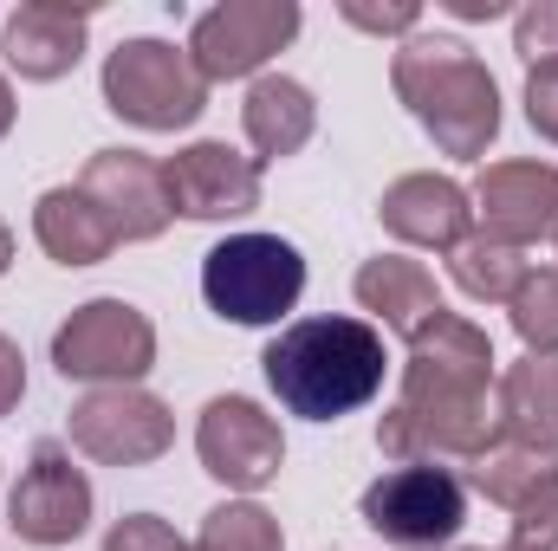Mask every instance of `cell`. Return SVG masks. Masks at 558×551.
Listing matches in <instances>:
<instances>
[{
    "label": "cell",
    "mask_w": 558,
    "mask_h": 551,
    "mask_svg": "<svg viewBox=\"0 0 558 551\" xmlns=\"http://www.w3.org/2000/svg\"><path fill=\"white\" fill-rule=\"evenodd\" d=\"M52 370L65 383H143L156 370V325L131 298H85L52 331Z\"/></svg>",
    "instance_id": "obj_7"
},
{
    "label": "cell",
    "mask_w": 558,
    "mask_h": 551,
    "mask_svg": "<svg viewBox=\"0 0 558 551\" xmlns=\"http://www.w3.org/2000/svg\"><path fill=\"white\" fill-rule=\"evenodd\" d=\"M441 551H481V546H441Z\"/></svg>",
    "instance_id": "obj_34"
},
{
    "label": "cell",
    "mask_w": 558,
    "mask_h": 551,
    "mask_svg": "<svg viewBox=\"0 0 558 551\" xmlns=\"http://www.w3.org/2000/svg\"><path fill=\"white\" fill-rule=\"evenodd\" d=\"M384 331L371 318H299L260 351L267 390L286 415L338 421V415L377 403L384 390Z\"/></svg>",
    "instance_id": "obj_2"
},
{
    "label": "cell",
    "mask_w": 558,
    "mask_h": 551,
    "mask_svg": "<svg viewBox=\"0 0 558 551\" xmlns=\"http://www.w3.org/2000/svg\"><path fill=\"white\" fill-rule=\"evenodd\" d=\"M338 13L357 26V33H416V20H422V7L416 0H390V7H377V0H338Z\"/></svg>",
    "instance_id": "obj_28"
},
{
    "label": "cell",
    "mask_w": 558,
    "mask_h": 551,
    "mask_svg": "<svg viewBox=\"0 0 558 551\" xmlns=\"http://www.w3.org/2000/svg\"><path fill=\"white\" fill-rule=\"evenodd\" d=\"M390 85H397L403 111L428 131V143L454 162H481L487 143L500 137V85L474 59L468 39L410 33L390 59Z\"/></svg>",
    "instance_id": "obj_3"
},
{
    "label": "cell",
    "mask_w": 558,
    "mask_h": 551,
    "mask_svg": "<svg viewBox=\"0 0 558 551\" xmlns=\"http://www.w3.org/2000/svg\"><path fill=\"white\" fill-rule=\"evenodd\" d=\"M299 39V0H221L189 26V65L208 85L254 78Z\"/></svg>",
    "instance_id": "obj_9"
},
{
    "label": "cell",
    "mask_w": 558,
    "mask_h": 551,
    "mask_svg": "<svg viewBox=\"0 0 558 551\" xmlns=\"http://www.w3.org/2000/svg\"><path fill=\"white\" fill-rule=\"evenodd\" d=\"M105 111L137 131H189L208 111V78L189 65V46L169 39H124L105 59Z\"/></svg>",
    "instance_id": "obj_5"
},
{
    "label": "cell",
    "mask_w": 558,
    "mask_h": 551,
    "mask_svg": "<svg viewBox=\"0 0 558 551\" xmlns=\"http://www.w3.org/2000/svg\"><path fill=\"white\" fill-rule=\"evenodd\" d=\"M13 111H20V105H13V85H7V72H0V143H7V131H13Z\"/></svg>",
    "instance_id": "obj_32"
},
{
    "label": "cell",
    "mask_w": 558,
    "mask_h": 551,
    "mask_svg": "<svg viewBox=\"0 0 558 551\" xmlns=\"http://www.w3.org/2000/svg\"><path fill=\"white\" fill-rule=\"evenodd\" d=\"M20 396H26V357H20V344L0 331V415L20 409Z\"/></svg>",
    "instance_id": "obj_30"
},
{
    "label": "cell",
    "mask_w": 558,
    "mask_h": 551,
    "mask_svg": "<svg viewBox=\"0 0 558 551\" xmlns=\"http://www.w3.org/2000/svg\"><path fill=\"white\" fill-rule=\"evenodd\" d=\"M7 526L39 551L85 539V526H92V480L72 461V448H59V441L33 448V461H26V474H20V487L7 500Z\"/></svg>",
    "instance_id": "obj_10"
},
{
    "label": "cell",
    "mask_w": 558,
    "mask_h": 551,
    "mask_svg": "<svg viewBox=\"0 0 558 551\" xmlns=\"http://www.w3.org/2000/svg\"><path fill=\"white\" fill-rule=\"evenodd\" d=\"M526 124L546 143H558V59L553 65H526Z\"/></svg>",
    "instance_id": "obj_29"
},
{
    "label": "cell",
    "mask_w": 558,
    "mask_h": 551,
    "mask_svg": "<svg viewBox=\"0 0 558 551\" xmlns=\"http://www.w3.org/2000/svg\"><path fill=\"white\" fill-rule=\"evenodd\" d=\"M33 241L46 247L52 267H98V260H111V247H118L111 221L92 208V195H85L78 182H72V188H46V195L33 201Z\"/></svg>",
    "instance_id": "obj_19"
},
{
    "label": "cell",
    "mask_w": 558,
    "mask_h": 551,
    "mask_svg": "<svg viewBox=\"0 0 558 551\" xmlns=\"http://www.w3.org/2000/svg\"><path fill=\"white\" fill-rule=\"evenodd\" d=\"M377 221H384L403 247H422V254H454V247L474 234V195H468L454 175L416 169V175H397V182L384 188Z\"/></svg>",
    "instance_id": "obj_15"
},
{
    "label": "cell",
    "mask_w": 558,
    "mask_h": 551,
    "mask_svg": "<svg viewBox=\"0 0 558 551\" xmlns=\"http://www.w3.org/2000/svg\"><path fill=\"white\" fill-rule=\"evenodd\" d=\"M377 448L410 467V461H461L474 467L487 448H500V409H494V338L461 318L435 311L410 331V364H403V396L377 415Z\"/></svg>",
    "instance_id": "obj_1"
},
{
    "label": "cell",
    "mask_w": 558,
    "mask_h": 551,
    "mask_svg": "<svg viewBox=\"0 0 558 551\" xmlns=\"http://www.w3.org/2000/svg\"><path fill=\"white\" fill-rule=\"evenodd\" d=\"M481 234L507 241V247H533V241H558V169L553 162H487L481 182L468 188Z\"/></svg>",
    "instance_id": "obj_13"
},
{
    "label": "cell",
    "mask_w": 558,
    "mask_h": 551,
    "mask_svg": "<svg viewBox=\"0 0 558 551\" xmlns=\"http://www.w3.org/2000/svg\"><path fill=\"white\" fill-rule=\"evenodd\" d=\"M7 267H13V228L0 221V279H7Z\"/></svg>",
    "instance_id": "obj_33"
},
{
    "label": "cell",
    "mask_w": 558,
    "mask_h": 551,
    "mask_svg": "<svg viewBox=\"0 0 558 551\" xmlns=\"http://www.w3.org/2000/svg\"><path fill=\"white\" fill-rule=\"evenodd\" d=\"M507 551H558V461L539 474V487L513 506Z\"/></svg>",
    "instance_id": "obj_25"
},
{
    "label": "cell",
    "mask_w": 558,
    "mask_h": 551,
    "mask_svg": "<svg viewBox=\"0 0 558 551\" xmlns=\"http://www.w3.org/2000/svg\"><path fill=\"white\" fill-rule=\"evenodd\" d=\"M364 526L397 551H441L468 526V480L454 467L410 461L364 487Z\"/></svg>",
    "instance_id": "obj_6"
},
{
    "label": "cell",
    "mask_w": 558,
    "mask_h": 551,
    "mask_svg": "<svg viewBox=\"0 0 558 551\" xmlns=\"http://www.w3.org/2000/svg\"><path fill=\"white\" fill-rule=\"evenodd\" d=\"M507 318H513L526 357H558V267H533L526 285L507 298Z\"/></svg>",
    "instance_id": "obj_23"
},
{
    "label": "cell",
    "mask_w": 558,
    "mask_h": 551,
    "mask_svg": "<svg viewBox=\"0 0 558 551\" xmlns=\"http://www.w3.org/2000/svg\"><path fill=\"white\" fill-rule=\"evenodd\" d=\"M195 551H286V539H279V519L267 513V506L228 500V506H215V513L202 519Z\"/></svg>",
    "instance_id": "obj_24"
},
{
    "label": "cell",
    "mask_w": 558,
    "mask_h": 551,
    "mask_svg": "<svg viewBox=\"0 0 558 551\" xmlns=\"http://www.w3.org/2000/svg\"><path fill=\"white\" fill-rule=\"evenodd\" d=\"M85 33H92V7H72V0H20L7 13L0 52H7V65L20 78L52 85V78H65L85 59Z\"/></svg>",
    "instance_id": "obj_16"
},
{
    "label": "cell",
    "mask_w": 558,
    "mask_h": 551,
    "mask_svg": "<svg viewBox=\"0 0 558 551\" xmlns=\"http://www.w3.org/2000/svg\"><path fill=\"white\" fill-rule=\"evenodd\" d=\"M241 131H247V143H254V162L267 169V162H286V156H299V149L312 143V131H318V105H312V91H305L299 78L267 72V78L247 85Z\"/></svg>",
    "instance_id": "obj_18"
},
{
    "label": "cell",
    "mask_w": 558,
    "mask_h": 551,
    "mask_svg": "<svg viewBox=\"0 0 558 551\" xmlns=\"http://www.w3.org/2000/svg\"><path fill=\"white\" fill-rule=\"evenodd\" d=\"M454 20H500L507 13V0H441Z\"/></svg>",
    "instance_id": "obj_31"
},
{
    "label": "cell",
    "mask_w": 558,
    "mask_h": 551,
    "mask_svg": "<svg viewBox=\"0 0 558 551\" xmlns=\"http://www.w3.org/2000/svg\"><path fill=\"white\" fill-rule=\"evenodd\" d=\"M553 461L546 454H526V448H513V441H500V448H487L474 467H468V487L481 493V500H494V506H520L533 487H539V474H546Z\"/></svg>",
    "instance_id": "obj_22"
},
{
    "label": "cell",
    "mask_w": 558,
    "mask_h": 551,
    "mask_svg": "<svg viewBox=\"0 0 558 551\" xmlns=\"http://www.w3.org/2000/svg\"><path fill=\"white\" fill-rule=\"evenodd\" d=\"M78 188L92 195V208L111 221L118 241H156L175 215H169V188H162V162H149L143 149H98L78 175Z\"/></svg>",
    "instance_id": "obj_14"
},
{
    "label": "cell",
    "mask_w": 558,
    "mask_h": 551,
    "mask_svg": "<svg viewBox=\"0 0 558 551\" xmlns=\"http://www.w3.org/2000/svg\"><path fill=\"white\" fill-rule=\"evenodd\" d=\"M305 292V260L279 234H228L202 254V298L228 325H279Z\"/></svg>",
    "instance_id": "obj_4"
},
{
    "label": "cell",
    "mask_w": 558,
    "mask_h": 551,
    "mask_svg": "<svg viewBox=\"0 0 558 551\" xmlns=\"http://www.w3.org/2000/svg\"><path fill=\"white\" fill-rule=\"evenodd\" d=\"M494 409H500V441L553 461L558 454V357L507 364L500 383H494Z\"/></svg>",
    "instance_id": "obj_17"
},
{
    "label": "cell",
    "mask_w": 558,
    "mask_h": 551,
    "mask_svg": "<svg viewBox=\"0 0 558 551\" xmlns=\"http://www.w3.org/2000/svg\"><path fill=\"white\" fill-rule=\"evenodd\" d=\"M105 551H189V546L175 539L169 519H156V513H124V519L105 532Z\"/></svg>",
    "instance_id": "obj_27"
},
{
    "label": "cell",
    "mask_w": 558,
    "mask_h": 551,
    "mask_svg": "<svg viewBox=\"0 0 558 551\" xmlns=\"http://www.w3.org/2000/svg\"><path fill=\"white\" fill-rule=\"evenodd\" d=\"M72 448L98 467H149L175 448V415L143 383H105L72 403Z\"/></svg>",
    "instance_id": "obj_8"
},
{
    "label": "cell",
    "mask_w": 558,
    "mask_h": 551,
    "mask_svg": "<svg viewBox=\"0 0 558 551\" xmlns=\"http://www.w3.org/2000/svg\"><path fill=\"white\" fill-rule=\"evenodd\" d=\"M513 52L526 65H553L558 59V0H533L513 13Z\"/></svg>",
    "instance_id": "obj_26"
},
{
    "label": "cell",
    "mask_w": 558,
    "mask_h": 551,
    "mask_svg": "<svg viewBox=\"0 0 558 551\" xmlns=\"http://www.w3.org/2000/svg\"><path fill=\"white\" fill-rule=\"evenodd\" d=\"M351 292H357V305H364L384 331H403V338L441 311L435 273H428L422 260H403V254H377V260H364L357 279H351Z\"/></svg>",
    "instance_id": "obj_20"
},
{
    "label": "cell",
    "mask_w": 558,
    "mask_h": 551,
    "mask_svg": "<svg viewBox=\"0 0 558 551\" xmlns=\"http://www.w3.org/2000/svg\"><path fill=\"white\" fill-rule=\"evenodd\" d=\"M448 273L454 285L474 298V305H507L520 285H526V254L520 247H507V241H494V234H468L454 254H448Z\"/></svg>",
    "instance_id": "obj_21"
},
{
    "label": "cell",
    "mask_w": 558,
    "mask_h": 551,
    "mask_svg": "<svg viewBox=\"0 0 558 551\" xmlns=\"http://www.w3.org/2000/svg\"><path fill=\"white\" fill-rule=\"evenodd\" d=\"M162 188L182 221H241L260 208V162L228 143H189L162 162Z\"/></svg>",
    "instance_id": "obj_12"
},
{
    "label": "cell",
    "mask_w": 558,
    "mask_h": 551,
    "mask_svg": "<svg viewBox=\"0 0 558 551\" xmlns=\"http://www.w3.org/2000/svg\"><path fill=\"white\" fill-rule=\"evenodd\" d=\"M195 454H202V467L221 487L260 493V487H274L279 467H286V434H279V421L254 396H215L202 409V421H195Z\"/></svg>",
    "instance_id": "obj_11"
}]
</instances>
